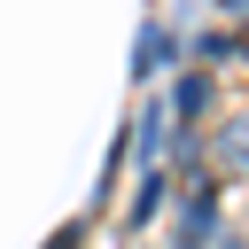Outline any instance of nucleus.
<instances>
[{"label": "nucleus", "instance_id": "obj_1", "mask_svg": "<svg viewBox=\"0 0 249 249\" xmlns=\"http://www.w3.org/2000/svg\"><path fill=\"white\" fill-rule=\"evenodd\" d=\"M202 109H210V78H202V70H187V78H179V93H171V117H187V124H195Z\"/></svg>", "mask_w": 249, "mask_h": 249}, {"label": "nucleus", "instance_id": "obj_2", "mask_svg": "<svg viewBox=\"0 0 249 249\" xmlns=\"http://www.w3.org/2000/svg\"><path fill=\"white\" fill-rule=\"evenodd\" d=\"M163 54H171V39H163V31L148 23V31H140V54H132V62H140L132 78H156V62H163Z\"/></svg>", "mask_w": 249, "mask_h": 249}, {"label": "nucleus", "instance_id": "obj_3", "mask_svg": "<svg viewBox=\"0 0 249 249\" xmlns=\"http://www.w3.org/2000/svg\"><path fill=\"white\" fill-rule=\"evenodd\" d=\"M156 202H163V179L148 171V179H140V195H132V226H148V218H156Z\"/></svg>", "mask_w": 249, "mask_h": 249}, {"label": "nucleus", "instance_id": "obj_4", "mask_svg": "<svg viewBox=\"0 0 249 249\" xmlns=\"http://www.w3.org/2000/svg\"><path fill=\"white\" fill-rule=\"evenodd\" d=\"M218 156H226V171H249V117L226 132V148H218Z\"/></svg>", "mask_w": 249, "mask_h": 249}, {"label": "nucleus", "instance_id": "obj_5", "mask_svg": "<svg viewBox=\"0 0 249 249\" xmlns=\"http://www.w3.org/2000/svg\"><path fill=\"white\" fill-rule=\"evenodd\" d=\"M233 47H241V39H226V31H210V39H195V54H202V62H226Z\"/></svg>", "mask_w": 249, "mask_h": 249}, {"label": "nucleus", "instance_id": "obj_6", "mask_svg": "<svg viewBox=\"0 0 249 249\" xmlns=\"http://www.w3.org/2000/svg\"><path fill=\"white\" fill-rule=\"evenodd\" d=\"M78 241H86V226H78V218H70V226H62V233H54V241H47V249H78Z\"/></svg>", "mask_w": 249, "mask_h": 249}, {"label": "nucleus", "instance_id": "obj_7", "mask_svg": "<svg viewBox=\"0 0 249 249\" xmlns=\"http://www.w3.org/2000/svg\"><path fill=\"white\" fill-rule=\"evenodd\" d=\"M241 47H249V16H241Z\"/></svg>", "mask_w": 249, "mask_h": 249}, {"label": "nucleus", "instance_id": "obj_8", "mask_svg": "<svg viewBox=\"0 0 249 249\" xmlns=\"http://www.w3.org/2000/svg\"><path fill=\"white\" fill-rule=\"evenodd\" d=\"M226 8H241V0H226Z\"/></svg>", "mask_w": 249, "mask_h": 249}]
</instances>
